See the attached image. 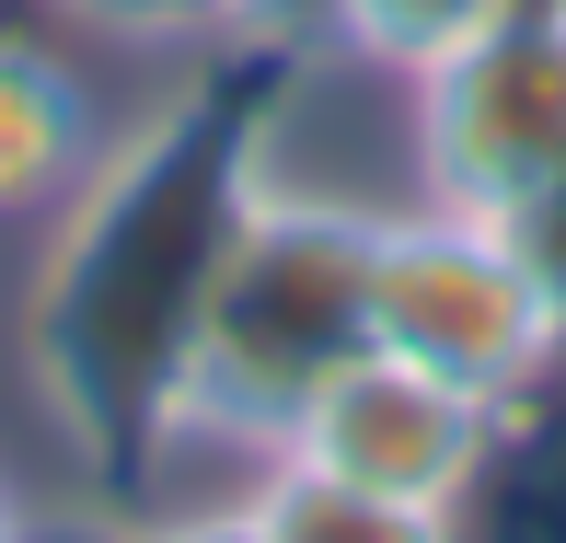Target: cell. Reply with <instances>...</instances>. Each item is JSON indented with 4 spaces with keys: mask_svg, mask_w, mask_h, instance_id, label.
<instances>
[{
    "mask_svg": "<svg viewBox=\"0 0 566 543\" xmlns=\"http://www.w3.org/2000/svg\"><path fill=\"white\" fill-rule=\"evenodd\" d=\"M59 35L105 46L127 70H209L220 59V0H23Z\"/></svg>",
    "mask_w": 566,
    "mask_h": 543,
    "instance_id": "8",
    "label": "cell"
},
{
    "mask_svg": "<svg viewBox=\"0 0 566 543\" xmlns=\"http://www.w3.org/2000/svg\"><path fill=\"white\" fill-rule=\"evenodd\" d=\"M116 543H266L243 498H186V509H127Z\"/></svg>",
    "mask_w": 566,
    "mask_h": 543,
    "instance_id": "10",
    "label": "cell"
},
{
    "mask_svg": "<svg viewBox=\"0 0 566 543\" xmlns=\"http://www.w3.org/2000/svg\"><path fill=\"white\" fill-rule=\"evenodd\" d=\"M46 521H59V498H46V485L0 451V543H46Z\"/></svg>",
    "mask_w": 566,
    "mask_h": 543,
    "instance_id": "12",
    "label": "cell"
},
{
    "mask_svg": "<svg viewBox=\"0 0 566 543\" xmlns=\"http://www.w3.org/2000/svg\"><path fill=\"white\" fill-rule=\"evenodd\" d=\"M462 543H566V370L497 417V451L462 498Z\"/></svg>",
    "mask_w": 566,
    "mask_h": 543,
    "instance_id": "5",
    "label": "cell"
},
{
    "mask_svg": "<svg viewBox=\"0 0 566 543\" xmlns=\"http://www.w3.org/2000/svg\"><path fill=\"white\" fill-rule=\"evenodd\" d=\"M497 231L532 254V278H544V290H555V313H566V174H555V186H532V197H521V209H509Z\"/></svg>",
    "mask_w": 566,
    "mask_h": 543,
    "instance_id": "11",
    "label": "cell"
},
{
    "mask_svg": "<svg viewBox=\"0 0 566 543\" xmlns=\"http://www.w3.org/2000/svg\"><path fill=\"white\" fill-rule=\"evenodd\" d=\"M485 451H497V405L417 370V358H394V347H370V335L347 358H324L313 394L277 428V462L370 485V498H417V509H462Z\"/></svg>",
    "mask_w": 566,
    "mask_h": 543,
    "instance_id": "4",
    "label": "cell"
},
{
    "mask_svg": "<svg viewBox=\"0 0 566 543\" xmlns=\"http://www.w3.org/2000/svg\"><path fill=\"white\" fill-rule=\"evenodd\" d=\"M243 509H254V532H266V543H462V509L370 498V485L301 474V462H266Z\"/></svg>",
    "mask_w": 566,
    "mask_h": 543,
    "instance_id": "6",
    "label": "cell"
},
{
    "mask_svg": "<svg viewBox=\"0 0 566 543\" xmlns=\"http://www.w3.org/2000/svg\"><path fill=\"white\" fill-rule=\"evenodd\" d=\"M324 46V0H220V59H290Z\"/></svg>",
    "mask_w": 566,
    "mask_h": 543,
    "instance_id": "9",
    "label": "cell"
},
{
    "mask_svg": "<svg viewBox=\"0 0 566 543\" xmlns=\"http://www.w3.org/2000/svg\"><path fill=\"white\" fill-rule=\"evenodd\" d=\"M417 174L428 209L509 220L566 174V0H509L462 59L417 82Z\"/></svg>",
    "mask_w": 566,
    "mask_h": 543,
    "instance_id": "3",
    "label": "cell"
},
{
    "mask_svg": "<svg viewBox=\"0 0 566 543\" xmlns=\"http://www.w3.org/2000/svg\"><path fill=\"white\" fill-rule=\"evenodd\" d=\"M186 82L197 70H127V59H105V46L59 35L46 12H0V278L105 186L116 150L139 139Z\"/></svg>",
    "mask_w": 566,
    "mask_h": 543,
    "instance_id": "2",
    "label": "cell"
},
{
    "mask_svg": "<svg viewBox=\"0 0 566 543\" xmlns=\"http://www.w3.org/2000/svg\"><path fill=\"white\" fill-rule=\"evenodd\" d=\"M358 335L417 370L462 382L509 417L566 370V313L532 278V254L474 209H394L358 231Z\"/></svg>",
    "mask_w": 566,
    "mask_h": 543,
    "instance_id": "1",
    "label": "cell"
},
{
    "mask_svg": "<svg viewBox=\"0 0 566 543\" xmlns=\"http://www.w3.org/2000/svg\"><path fill=\"white\" fill-rule=\"evenodd\" d=\"M497 12H509V0H324V46H347V59H370V70L428 82V70L462 59Z\"/></svg>",
    "mask_w": 566,
    "mask_h": 543,
    "instance_id": "7",
    "label": "cell"
}]
</instances>
